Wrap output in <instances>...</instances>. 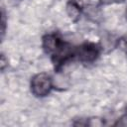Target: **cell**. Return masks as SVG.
Returning a JSON list of instances; mask_svg holds the SVG:
<instances>
[{"mask_svg": "<svg viewBox=\"0 0 127 127\" xmlns=\"http://www.w3.org/2000/svg\"><path fill=\"white\" fill-rule=\"evenodd\" d=\"M42 46L46 54L51 57L56 69H60L67 61L75 56V49L56 33L45 35Z\"/></svg>", "mask_w": 127, "mask_h": 127, "instance_id": "1", "label": "cell"}, {"mask_svg": "<svg viewBox=\"0 0 127 127\" xmlns=\"http://www.w3.org/2000/svg\"><path fill=\"white\" fill-rule=\"evenodd\" d=\"M53 89V81L48 73L40 72L31 79V91L37 97L47 96Z\"/></svg>", "mask_w": 127, "mask_h": 127, "instance_id": "2", "label": "cell"}, {"mask_svg": "<svg viewBox=\"0 0 127 127\" xmlns=\"http://www.w3.org/2000/svg\"><path fill=\"white\" fill-rule=\"evenodd\" d=\"M100 55V48L97 44L85 42L75 49V56L82 63H92Z\"/></svg>", "mask_w": 127, "mask_h": 127, "instance_id": "3", "label": "cell"}, {"mask_svg": "<svg viewBox=\"0 0 127 127\" xmlns=\"http://www.w3.org/2000/svg\"><path fill=\"white\" fill-rule=\"evenodd\" d=\"M65 10H66V14L68 18L72 22L78 21L82 14V10H83V5H82L81 0H69L66 3Z\"/></svg>", "mask_w": 127, "mask_h": 127, "instance_id": "4", "label": "cell"}, {"mask_svg": "<svg viewBox=\"0 0 127 127\" xmlns=\"http://www.w3.org/2000/svg\"><path fill=\"white\" fill-rule=\"evenodd\" d=\"M1 26H2V29H1V33H2V37L4 36L5 34V30H6V19H5V12L4 10L2 9V20H1Z\"/></svg>", "mask_w": 127, "mask_h": 127, "instance_id": "5", "label": "cell"}, {"mask_svg": "<svg viewBox=\"0 0 127 127\" xmlns=\"http://www.w3.org/2000/svg\"><path fill=\"white\" fill-rule=\"evenodd\" d=\"M7 64H8V61L6 60L5 56L2 54V55H1V70H4V68H5V66L7 65Z\"/></svg>", "mask_w": 127, "mask_h": 127, "instance_id": "6", "label": "cell"}, {"mask_svg": "<svg viewBox=\"0 0 127 127\" xmlns=\"http://www.w3.org/2000/svg\"><path fill=\"white\" fill-rule=\"evenodd\" d=\"M120 1H123V0H101V2L104 3V4H107V3H113V2H120Z\"/></svg>", "mask_w": 127, "mask_h": 127, "instance_id": "7", "label": "cell"}, {"mask_svg": "<svg viewBox=\"0 0 127 127\" xmlns=\"http://www.w3.org/2000/svg\"><path fill=\"white\" fill-rule=\"evenodd\" d=\"M126 116H127V105H126Z\"/></svg>", "mask_w": 127, "mask_h": 127, "instance_id": "8", "label": "cell"}, {"mask_svg": "<svg viewBox=\"0 0 127 127\" xmlns=\"http://www.w3.org/2000/svg\"><path fill=\"white\" fill-rule=\"evenodd\" d=\"M126 17H127V9H126Z\"/></svg>", "mask_w": 127, "mask_h": 127, "instance_id": "9", "label": "cell"}]
</instances>
